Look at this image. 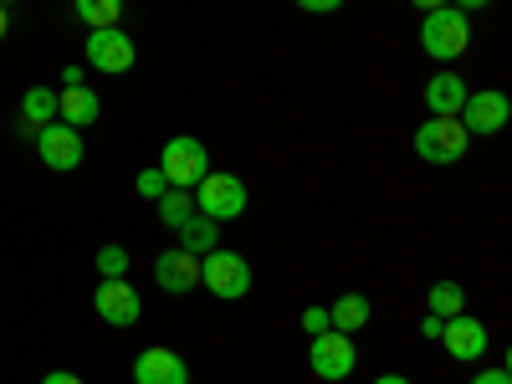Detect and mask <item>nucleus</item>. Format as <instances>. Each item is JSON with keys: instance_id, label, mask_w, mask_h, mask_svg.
I'll use <instances>...</instances> for the list:
<instances>
[{"instance_id": "obj_17", "label": "nucleus", "mask_w": 512, "mask_h": 384, "mask_svg": "<svg viewBox=\"0 0 512 384\" xmlns=\"http://www.w3.org/2000/svg\"><path fill=\"white\" fill-rule=\"evenodd\" d=\"M216 246H221V221H210V216H200V210H195V216L180 226V251H190V256H210Z\"/></svg>"}, {"instance_id": "obj_9", "label": "nucleus", "mask_w": 512, "mask_h": 384, "mask_svg": "<svg viewBox=\"0 0 512 384\" xmlns=\"http://www.w3.org/2000/svg\"><path fill=\"white\" fill-rule=\"evenodd\" d=\"M139 62V47H134V36L108 26V31H88V67L93 72H108V77H123V72H134Z\"/></svg>"}, {"instance_id": "obj_20", "label": "nucleus", "mask_w": 512, "mask_h": 384, "mask_svg": "<svg viewBox=\"0 0 512 384\" xmlns=\"http://www.w3.org/2000/svg\"><path fill=\"white\" fill-rule=\"evenodd\" d=\"M425 308H431V318H456V313H466V287L461 282H436L431 292H425Z\"/></svg>"}, {"instance_id": "obj_23", "label": "nucleus", "mask_w": 512, "mask_h": 384, "mask_svg": "<svg viewBox=\"0 0 512 384\" xmlns=\"http://www.w3.org/2000/svg\"><path fill=\"white\" fill-rule=\"evenodd\" d=\"M134 185H139V195H144V200H159V195L169 190V180H164V169H159V164L139 169V180H134Z\"/></svg>"}, {"instance_id": "obj_25", "label": "nucleus", "mask_w": 512, "mask_h": 384, "mask_svg": "<svg viewBox=\"0 0 512 384\" xmlns=\"http://www.w3.org/2000/svg\"><path fill=\"white\" fill-rule=\"evenodd\" d=\"M303 11H313V16H333V11H344V0H297Z\"/></svg>"}, {"instance_id": "obj_26", "label": "nucleus", "mask_w": 512, "mask_h": 384, "mask_svg": "<svg viewBox=\"0 0 512 384\" xmlns=\"http://www.w3.org/2000/svg\"><path fill=\"white\" fill-rule=\"evenodd\" d=\"M472 384H512V374H507V364H497V369H482Z\"/></svg>"}, {"instance_id": "obj_6", "label": "nucleus", "mask_w": 512, "mask_h": 384, "mask_svg": "<svg viewBox=\"0 0 512 384\" xmlns=\"http://www.w3.org/2000/svg\"><path fill=\"white\" fill-rule=\"evenodd\" d=\"M461 128L472 139H492V134H502L507 128V118H512V98L502 93V88H482V93H466V103H461Z\"/></svg>"}, {"instance_id": "obj_32", "label": "nucleus", "mask_w": 512, "mask_h": 384, "mask_svg": "<svg viewBox=\"0 0 512 384\" xmlns=\"http://www.w3.org/2000/svg\"><path fill=\"white\" fill-rule=\"evenodd\" d=\"M6 36H11V11L0 6V41H6Z\"/></svg>"}, {"instance_id": "obj_33", "label": "nucleus", "mask_w": 512, "mask_h": 384, "mask_svg": "<svg viewBox=\"0 0 512 384\" xmlns=\"http://www.w3.org/2000/svg\"><path fill=\"white\" fill-rule=\"evenodd\" d=\"M374 384H410V379H405V374H379Z\"/></svg>"}, {"instance_id": "obj_13", "label": "nucleus", "mask_w": 512, "mask_h": 384, "mask_svg": "<svg viewBox=\"0 0 512 384\" xmlns=\"http://www.w3.org/2000/svg\"><path fill=\"white\" fill-rule=\"evenodd\" d=\"M134 384H190V364L175 349H144L134 359Z\"/></svg>"}, {"instance_id": "obj_10", "label": "nucleus", "mask_w": 512, "mask_h": 384, "mask_svg": "<svg viewBox=\"0 0 512 384\" xmlns=\"http://www.w3.org/2000/svg\"><path fill=\"white\" fill-rule=\"evenodd\" d=\"M36 154L47 169H57V175H67V169L82 164V134L67 123H47V128H36Z\"/></svg>"}, {"instance_id": "obj_11", "label": "nucleus", "mask_w": 512, "mask_h": 384, "mask_svg": "<svg viewBox=\"0 0 512 384\" xmlns=\"http://www.w3.org/2000/svg\"><path fill=\"white\" fill-rule=\"evenodd\" d=\"M441 344H446V354L451 359H461V364H472V359H482L487 354V323L482 318H466V313H456V318H446L441 323Z\"/></svg>"}, {"instance_id": "obj_31", "label": "nucleus", "mask_w": 512, "mask_h": 384, "mask_svg": "<svg viewBox=\"0 0 512 384\" xmlns=\"http://www.w3.org/2000/svg\"><path fill=\"white\" fill-rule=\"evenodd\" d=\"M410 6H420V16H425V11H441V6H451V0H410Z\"/></svg>"}, {"instance_id": "obj_22", "label": "nucleus", "mask_w": 512, "mask_h": 384, "mask_svg": "<svg viewBox=\"0 0 512 384\" xmlns=\"http://www.w3.org/2000/svg\"><path fill=\"white\" fill-rule=\"evenodd\" d=\"M98 277H128V251L123 246H98Z\"/></svg>"}, {"instance_id": "obj_2", "label": "nucleus", "mask_w": 512, "mask_h": 384, "mask_svg": "<svg viewBox=\"0 0 512 384\" xmlns=\"http://www.w3.org/2000/svg\"><path fill=\"white\" fill-rule=\"evenodd\" d=\"M200 287L210 297H221V303H241V297L251 292V262L226 246H216L210 256H200Z\"/></svg>"}, {"instance_id": "obj_15", "label": "nucleus", "mask_w": 512, "mask_h": 384, "mask_svg": "<svg viewBox=\"0 0 512 384\" xmlns=\"http://www.w3.org/2000/svg\"><path fill=\"white\" fill-rule=\"evenodd\" d=\"M461 103H466L461 72H436L431 82H425V108H431V118H456Z\"/></svg>"}, {"instance_id": "obj_5", "label": "nucleus", "mask_w": 512, "mask_h": 384, "mask_svg": "<svg viewBox=\"0 0 512 384\" xmlns=\"http://www.w3.org/2000/svg\"><path fill=\"white\" fill-rule=\"evenodd\" d=\"M359 364V349H354V333H313V344H308V369L323 379V384H344Z\"/></svg>"}, {"instance_id": "obj_8", "label": "nucleus", "mask_w": 512, "mask_h": 384, "mask_svg": "<svg viewBox=\"0 0 512 384\" xmlns=\"http://www.w3.org/2000/svg\"><path fill=\"white\" fill-rule=\"evenodd\" d=\"M93 308L113 328H134L144 318V297H139V287L128 282V277H103L98 292H93Z\"/></svg>"}, {"instance_id": "obj_28", "label": "nucleus", "mask_w": 512, "mask_h": 384, "mask_svg": "<svg viewBox=\"0 0 512 384\" xmlns=\"http://www.w3.org/2000/svg\"><path fill=\"white\" fill-rule=\"evenodd\" d=\"M420 338H441V318H420Z\"/></svg>"}, {"instance_id": "obj_19", "label": "nucleus", "mask_w": 512, "mask_h": 384, "mask_svg": "<svg viewBox=\"0 0 512 384\" xmlns=\"http://www.w3.org/2000/svg\"><path fill=\"white\" fill-rule=\"evenodd\" d=\"M21 123L31 128H47V123H57V93L52 88H26V98H21Z\"/></svg>"}, {"instance_id": "obj_16", "label": "nucleus", "mask_w": 512, "mask_h": 384, "mask_svg": "<svg viewBox=\"0 0 512 384\" xmlns=\"http://www.w3.org/2000/svg\"><path fill=\"white\" fill-rule=\"evenodd\" d=\"M369 297L364 292H344V297H338V303L328 308V323L338 328V333H364L369 328Z\"/></svg>"}, {"instance_id": "obj_4", "label": "nucleus", "mask_w": 512, "mask_h": 384, "mask_svg": "<svg viewBox=\"0 0 512 384\" xmlns=\"http://www.w3.org/2000/svg\"><path fill=\"white\" fill-rule=\"evenodd\" d=\"M159 169H164L169 190H195V185L210 175V149H205L195 134H180V139H169V144H164Z\"/></svg>"}, {"instance_id": "obj_24", "label": "nucleus", "mask_w": 512, "mask_h": 384, "mask_svg": "<svg viewBox=\"0 0 512 384\" xmlns=\"http://www.w3.org/2000/svg\"><path fill=\"white\" fill-rule=\"evenodd\" d=\"M303 328H308V338H313V333H328V328H333V323H328V308H318V303L303 308Z\"/></svg>"}, {"instance_id": "obj_3", "label": "nucleus", "mask_w": 512, "mask_h": 384, "mask_svg": "<svg viewBox=\"0 0 512 384\" xmlns=\"http://www.w3.org/2000/svg\"><path fill=\"white\" fill-rule=\"evenodd\" d=\"M472 149V134L461 128V118H425L415 128V154L425 164H461Z\"/></svg>"}, {"instance_id": "obj_14", "label": "nucleus", "mask_w": 512, "mask_h": 384, "mask_svg": "<svg viewBox=\"0 0 512 384\" xmlns=\"http://www.w3.org/2000/svg\"><path fill=\"white\" fill-rule=\"evenodd\" d=\"M98 118H103V98L93 88H82V82H77V88H62L57 93V123H67V128H77V134H82V128L98 123Z\"/></svg>"}, {"instance_id": "obj_18", "label": "nucleus", "mask_w": 512, "mask_h": 384, "mask_svg": "<svg viewBox=\"0 0 512 384\" xmlns=\"http://www.w3.org/2000/svg\"><path fill=\"white\" fill-rule=\"evenodd\" d=\"M72 16L88 31H108L123 21V0H72Z\"/></svg>"}, {"instance_id": "obj_12", "label": "nucleus", "mask_w": 512, "mask_h": 384, "mask_svg": "<svg viewBox=\"0 0 512 384\" xmlns=\"http://www.w3.org/2000/svg\"><path fill=\"white\" fill-rule=\"evenodd\" d=\"M154 282L164 287V292H195L200 287V256H190V251H180V246H169V251H159L154 256Z\"/></svg>"}, {"instance_id": "obj_1", "label": "nucleus", "mask_w": 512, "mask_h": 384, "mask_svg": "<svg viewBox=\"0 0 512 384\" xmlns=\"http://www.w3.org/2000/svg\"><path fill=\"white\" fill-rule=\"evenodd\" d=\"M466 47H472V21H466V11H456V6L425 11V21H420V52L425 57L456 62V57H466Z\"/></svg>"}, {"instance_id": "obj_29", "label": "nucleus", "mask_w": 512, "mask_h": 384, "mask_svg": "<svg viewBox=\"0 0 512 384\" xmlns=\"http://www.w3.org/2000/svg\"><path fill=\"white\" fill-rule=\"evenodd\" d=\"M82 82V67H62V88H77Z\"/></svg>"}, {"instance_id": "obj_30", "label": "nucleus", "mask_w": 512, "mask_h": 384, "mask_svg": "<svg viewBox=\"0 0 512 384\" xmlns=\"http://www.w3.org/2000/svg\"><path fill=\"white\" fill-rule=\"evenodd\" d=\"M456 11H482V6H492V0H451Z\"/></svg>"}, {"instance_id": "obj_34", "label": "nucleus", "mask_w": 512, "mask_h": 384, "mask_svg": "<svg viewBox=\"0 0 512 384\" xmlns=\"http://www.w3.org/2000/svg\"><path fill=\"white\" fill-rule=\"evenodd\" d=\"M0 6H6V11H11V6H16V0H0Z\"/></svg>"}, {"instance_id": "obj_27", "label": "nucleus", "mask_w": 512, "mask_h": 384, "mask_svg": "<svg viewBox=\"0 0 512 384\" xmlns=\"http://www.w3.org/2000/svg\"><path fill=\"white\" fill-rule=\"evenodd\" d=\"M41 384H82V379H77V374H67V369H52V374L41 379Z\"/></svg>"}, {"instance_id": "obj_7", "label": "nucleus", "mask_w": 512, "mask_h": 384, "mask_svg": "<svg viewBox=\"0 0 512 384\" xmlns=\"http://www.w3.org/2000/svg\"><path fill=\"white\" fill-rule=\"evenodd\" d=\"M190 195H195V210H200V216H210V221H236L241 210H246V200H251L236 175H216V169H210V175Z\"/></svg>"}, {"instance_id": "obj_21", "label": "nucleus", "mask_w": 512, "mask_h": 384, "mask_svg": "<svg viewBox=\"0 0 512 384\" xmlns=\"http://www.w3.org/2000/svg\"><path fill=\"white\" fill-rule=\"evenodd\" d=\"M154 210H159V221H164L169 231H180V226L195 216V195H190V190H164V195L154 200Z\"/></svg>"}]
</instances>
